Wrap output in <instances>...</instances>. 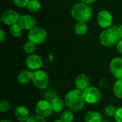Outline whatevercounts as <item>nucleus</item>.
I'll use <instances>...</instances> for the list:
<instances>
[{"mask_svg": "<svg viewBox=\"0 0 122 122\" xmlns=\"http://www.w3.org/2000/svg\"><path fill=\"white\" fill-rule=\"evenodd\" d=\"M54 122H62L61 119H59V120H55Z\"/></svg>", "mask_w": 122, "mask_h": 122, "instance_id": "obj_35", "label": "nucleus"}, {"mask_svg": "<svg viewBox=\"0 0 122 122\" xmlns=\"http://www.w3.org/2000/svg\"><path fill=\"white\" fill-rule=\"evenodd\" d=\"M10 103L5 99H2L0 102V112L4 113L8 112L10 109Z\"/></svg>", "mask_w": 122, "mask_h": 122, "instance_id": "obj_24", "label": "nucleus"}, {"mask_svg": "<svg viewBox=\"0 0 122 122\" xmlns=\"http://www.w3.org/2000/svg\"><path fill=\"white\" fill-rule=\"evenodd\" d=\"M119 36L117 29L114 27H109L104 29L99 35V41L102 46L105 47H112L119 41Z\"/></svg>", "mask_w": 122, "mask_h": 122, "instance_id": "obj_3", "label": "nucleus"}, {"mask_svg": "<svg viewBox=\"0 0 122 122\" xmlns=\"http://www.w3.org/2000/svg\"><path fill=\"white\" fill-rule=\"evenodd\" d=\"M97 21L100 27L107 29L113 23V16L107 10H102L97 15Z\"/></svg>", "mask_w": 122, "mask_h": 122, "instance_id": "obj_8", "label": "nucleus"}, {"mask_svg": "<svg viewBox=\"0 0 122 122\" xmlns=\"http://www.w3.org/2000/svg\"><path fill=\"white\" fill-rule=\"evenodd\" d=\"M19 18L20 16L19 13L13 9H7L1 14V21L9 26L18 23Z\"/></svg>", "mask_w": 122, "mask_h": 122, "instance_id": "obj_9", "label": "nucleus"}, {"mask_svg": "<svg viewBox=\"0 0 122 122\" xmlns=\"http://www.w3.org/2000/svg\"><path fill=\"white\" fill-rule=\"evenodd\" d=\"M17 81L21 85L29 84L31 81H32V72L28 70L21 71L17 76Z\"/></svg>", "mask_w": 122, "mask_h": 122, "instance_id": "obj_15", "label": "nucleus"}, {"mask_svg": "<svg viewBox=\"0 0 122 122\" xmlns=\"http://www.w3.org/2000/svg\"><path fill=\"white\" fill-rule=\"evenodd\" d=\"M107 122V121H104V122Z\"/></svg>", "mask_w": 122, "mask_h": 122, "instance_id": "obj_37", "label": "nucleus"}, {"mask_svg": "<svg viewBox=\"0 0 122 122\" xmlns=\"http://www.w3.org/2000/svg\"><path fill=\"white\" fill-rule=\"evenodd\" d=\"M35 112L37 115L44 118L49 117L53 112L51 102L46 99L38 102L35 106Z\"/></svg>", "mask_w": 122, "mask_h": 122, "instance_id": "obj_7", "label": "nucleus"}, {"mask_svg": "<svg viewBox=\"0 0 122 122\" xmlns=\"http://www.w3.org/2000/svg\"><path fill=\"white\" fill-rule=\"evenodd\" d=\"M14 115L19 121L26 122L29 118V111L24 106H19L14 110Z\"/></svg>", "mask_w": 122, "mask_h": 122, "instance_id": "obj_14", "label": "nucleus"}, {"mask_svg": "<svg viewBox=\"0 0 122 122\" xmlns=\"http://www.w3.org/2000/svg\"><path fill=\"white\" fill-rule=\"evenodd\" d=\"M88 31V26L86 22L78 21L74 26V32L78 36H84Z\"/></svg>", "mask_w": 122, "mask_h": 122, "instance_id": "obj_17", "label": "nucleus"}, {"mask_svg": "<svg viewBox=\"0 0 122 122\" xmlns=\"http://www.w3.org/2000/svg\"><path fill=\"white\" fill-rule=\"evenodd\" d=\"M44 97L46 100L49 101V102H51L54 98L57 97L56 95V93L54 90H51V89H49V90H46L45 92H44Z\"/></svg>", "mask_w": 122, "mask_h": 122, "instance_id": "obj_26", "label": "nucleus"}, {"mask_svg": "<svg viewBox=\"0 0 122 122\" xmlns=\"http://www.w3.org/2000/svg\"><path fill=\"white\" fill-rule=\"evenodd\" d=\"M51 107L53 109V112H54L56 113H59V112H62L64 107V104L63 101L59 97L54 98L51 102Z\"/></svg>", "mask_w": 122, "mask_h": 122, "instance_id": "obj_18", "label": "nucleus"}, {"mask_svg": "<svg viewBox=\"0 0 122 122\" xmlns=\"http://www.w3.org/2000/svg\"><path fill=\"white\" fill-rule=\"evenodd\" d=\"M22 30H23V29L21 27V26L18 23L12 24L9 27V32H10L11 35L16 38L20 37L21 36Z\"/></svg>", "mask_w": 122, "mask_h": 122, "instance_id": "obj_20", "label": "nucleus"}, {"mask_svg": "<svg viewBox=\"0 0 122 122\" xmlns=\"http://www.w3.org/2000/svg\"><path fill=\"white\" fill-rule=\"evenodd\" d=\"M116 122H122V107H119L117 110V113L114 116Z\"/></svg>", "mask_w": 122, "mask_h": 122, "instance_id": "obj_29", "label": "nucleus"}, {"mask_svg": "<svg viewBox=\"0 0 122 122\" xmlns=\"http://www.w3.org/2000/svg\"><path fill=\"white\" fill-rule=\"evenodd\" d=\"M47 37V32L46 30L39 26H35L29 31L28 39L35 44H40L44 43Z\"/></svg>", "mask_w": 122, "mask_h": 122, "instance_id": "obj_5", "label": "nucleus"}, {"mask_svg": "<svg viewBox=\"0 0 122 122\" xmlns=\"http://www.w3.org/2000/svg\"><path fill=\"white\" fill-rule=\"evenodd\" d=\"M6 39V33L5 31L1 29H0V42H3Z\"/></svg>", "mask_w": 122, "mask_h": 122, "instance_id": "obj_30", "label": "nucleus"}, {"mask_svg": "<svg viewBox=\"0 0 122 122\" xmlns=\"http://www.w3.org/2000/svg\"><path fill=\"white\" fill-rule=\"evenodd\" d=\"M117 32H118V34H119L120 39H122V24L119 25L117 28Z\"/></svg>", "mask_w": 122, "mask_h": 122, "instance_id": "obj_32", "label": "nucleus"}, {"mask_svg": "<svg viewBox=\"0 0 122 122\" xmlns=\"http://www.w3.org/2000/svg\"><path fill=\"white\" fill-rule=\"evenodd\" d=\"M18 24L24 30H31L36 26V21L32 16L29 14H24L20 16Z\"/></svg>", "mask_w": 122, "mask_h": 122, "instance_id": "obj_12", "label": "nucleus"}, {"mask_svg": "<svg viewBox=\"0 0 122 122\" xmlns=\"http://www.w3.org/2000/svg\"><path fill=\"white\" fill-rule=\"evenodd\" d=\"M32 82L39 89H46L49 84V78L47 73L39 69L32 72Z\"/></svg>", "mask_w": 122, "mask_h": 122, "instance_id": "obj_4", "label": "nucleus"}, {"mask_svg": "<svg viewBox=\"0 0 122 122\" xmlns=\"http://www.w3.org/2000/svg\"><path fill=\"white\" fill-rule=\"evenodd\" d=\"M85 122H102L101 114L97 111H89L84 116Z\"/></svg>", "mask_w": 122, "mask_h": 122, "instance_id": "obj_16", "label": "nucleus"}, {"mask_svg": "<svg viewBox=\"0 0 122 122\" xmlns=\"http://www.w3.org/2000/svg\"><path fill=\"white\" fill-rule=\"evenodd\" d=\"M117 109H116V107H114L112 105H109V106H107L105 108L104 112H105V114L107 117H113L115 116V114L117 113Z\"/></svg>", "mask_w": 122, "mask_h": 122, "instance_id": "obj_25", "label": "nucleus"}, {"mask_svg": "<svg viewBox=\"0 0 122 122\" xmlns=\"http://www.w3.org/2000/svg\"><path fill=\"white\" fill-rule=\"evenodd\" d=\"M90 79L89 76L84 74H79L75 80V86L77 89L84 92L86 88L89 86Z\"/></svg>", "mask_w": 122, "mask_h": 122, "instance_id": "obj_13", "label": "nucleus"}, {"mask_svg": "<svg viewBox=\"0 0 122 122\" xmlns=\"http://www.w3.org/2000/svg\"><path fill=\"white\" fill-rule=\"evenodd\" d=\"M26 65L31 70H39L43 65V60L37 54H31L26 59Z\"/></svg>", "mask_w": 122, "mask_h": 122, "instance_id": "obj_11", "label": "nucleus"}, {"mask_svg": "<svg viewBox=\"0 0 122 122\" xmlns=\"http://www.w3.org/2000/svg\"><path fill=\"white\" fill-rule=\"evenodd\" d=\"M84 97L85 102L89 104H95L99 102L102 96L100 91L95 86H89L84 92Z\"/></svg>", "mask_w": 122, "mask_h": 122, "instance_id": "obj_6", "label": "nucleus"}, {"mask_svg": "<svg viewBox=\"0 0 122 122\" xmlns=\"http://www.w3.org/2000/svg\"><path fill=\"white\" fill-rule=\"evenodd\" d=\"M110 71L114 77L117 79H122V58L115 57L114 58L109 64Z\"/></svg>", "mask_w": 122, "mask_h": 122, "instance_id": "obj_10", "label": "nucleus"}, {"mask_svg": "<svg viewBox=\"0 0 122 122\" xmlns=\"http://www.w3.org/2000/svg\"><path fill=\"white\" fill-rule=\"evenodd\" d=\"M29 1L30 0H13V2L16 6L19 8H23L27 6Z\"/></svg>", "mask_w": 122, "mask_h": 122, "instance_id": "obj_28", "label": "nucleus"}, {"mask_svg": "<svg viewBox=\"0 0 122 122\" xmlns=\"http://www.w3.org/2000/svg\"><path fill=\"white\" fill-rule=\"evenodd\" d=\"M81 2L84 3V4H86L88 5H90V4H92L93 3H94V1L96 0H81Z\"/></svg>", "mask_w": 122, "mask_h": 122, "instance_id": "obj_33", "label": "nucleus"}, {"mask_svg": "<svg viewBox=\"0 0 122 122\" xmlns=\"http://www.w3.org/2000/svg\"><path fill=\"white\" fill-rule=\"evenodd\" d=\"M65 103L74 112L82 110L85 103L83 92L77 89L69 91L65 96Z\"/></svg>", "mask_w": 122, "mask_h": 122, "instance_id": "obj_1", "label": "nucleus"}, {"mask_svg": "<svg viewBox=\"0 0 122 122\" xmlns=\"http://www.w3.org/2000/svg\"><path fill=\"white\" fill-rule=\"evenodd\" d=\"M113 92L117 98L122 99V79H117V81L114 83Z\"/></svg>", "mask_w": 122, "mask_h": 122, "instance_id": "obj_22", "label": "nucleus"}, {"mask_svg": "<svg viewBox=\"0 0 122 122\" xmlns=\"http://www.w3.org/2000/svg\"><path fill=\"white\" fill-rule=\"evenodd\" d=\"M74 112L71 111V109L64 111L61 113L60 117V119L63 122H72L74 121Z\"/></svg>", "mask_w": 122, "mask_h": 122, "instance_id": "obj_21", "label": "nucleus"}, {"mask_svg": "<svg viewBox=\"0 0 122 122\" xmlns=\"http://www.w3.org/2000/svg\"><path fill=\"white\" fill-rule=\"evenodd\" d=\"M1 122H12L10 120H8V119H4V120H1Z\"/></svg>", "mask_w": 122, "mask_h": 122, "instance_id": "obj_34", "label": "nucleus"}, {"mask_svg": "<svg viewBox=\"0 0 122 122\" xmlns=\"http://www.w3.org/2000/svg\"><path fill=\"white\" fill-rule=\"evenodd\" d=\"M117 49L119 53H120L121 54H122V39H121V40L119 41V42L117 44Z\"/></svg>", "mask_w": 122, "mask_h": 122, "instance_id": "obj_31", "label": "nucleus"}, {"mask_svg": "<svg viewBox=\"0 0 122 122\" xmlns=\"http://www.w3.org/2000/svg\"><path fill=\"white\" fill-rule=\"evenodd\" d=\"M36 45L34 43L28 41L24 45V49L26 54H33L36 50Z\"/></svg>", "mask_w": 122, "mask_h": 122, "instance_id": "obj_23", "label": "nucleus"}, {"mask_svg": "<svg viewBox=\"0 0 122 122\" xmlns=\"http://www.w3.org/2000/svg\"><path fill=\"white\" fill-rule=\"evenodd\" d=\"M41 3L38 0H30L26 6L27 9L31 13H36L41 9Z\"/></svg>", "mask_w": 122, "mask_h": 122, "instance_id": "obj_19", "label": "nucleus"}, {"mask_svg": "<svg viewBox=\"0 0 122 122\" xmlns=\"http://www.w3.org/2000/svg\"><path fill=\"white\" fill-rule=\"evenodd\" d=\"M26 122H46V121L44 117L36 114V115L30 116L29 118L27 119Z\"/></svg>", "mask_w": 122, "mask_h": 122, "instance_id": "obj_27", "label": "nucleus"}, {"mask_svg": "<svg viewBox=\"0 0 122 122\" xmlns=\"http://www.w3.org/2000/svg\"><path fill=\"white\" fill-rule=\"evenodd\" d=\"M18 122H24V121H19Z\"/></svg>", "mask_w": 122, "mask_h": 122, "instance_id": "obj_36", "label": "nucleus"}, {"mask_svg": "<svg viewBox=\"0 0 122 122\" xmlns=\"http://www.w3.org/2000/svg\"><path fill=\"white\" fill-rule=\"evenodd\" d=\"M71 15L78 21L87 22L92 17V9L86 4L83 2L76 3L71 9Z\"/></svg>", "mask_w": 122, "mask_h": 122, "instance_id": "obj_2", "label": "nucleus"}]
</instances>
